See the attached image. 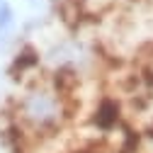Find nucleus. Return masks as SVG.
<instances>
[{
  "label": "nucleus",
  "mask_w": 153,
  "mask_h": 153,
  "mask_svg": "<svg viewBox=\"0 0 153 153\" xmlns=\"http://www.w3.org/2000/svg\"><path fill=\"white\" fill-rule=\"evenodd\" d=\"M12 114L25 134L53 136L66 126L71 117V102L68 95L51 83V78H32L17 92Z\"/></svg>",
  "instance_id": "f257e3e1"
},
{
  "label": "nucleus",
  "mask_w": 153,
  "mask_h": 153,
  "mask_svg": "<svg viewBox=\"0 0 153 153\" xmlns=\"http://www.w3.org/2000/svg\"><path fill=\"white\" fill-rule=\"evenodd\" d=\"M92 63H95V51L78 34L56 39L42 51V68L49 71V75L80 78Z\"/></svg>",
  "instance_id": "f03ea898"
},
{
  "label": "nucleus",
  "mask_w": 153,
  "mask_h": 153,
  "mask_svg": "<svg viewBox=\"0 0 153 153\" xmlns=\"http://www.w3.org/2000/svg\"><path fill=\"white\" fill-rule=\"evenodd\" d=\"M22 36V20L15 0H0V53L12 51Z\"/></svg>",
  "instance_id": "7ed1b4c3"
},
{
  "label": "nucleus",
  "mask_w": 153,
  "mask_h": 153,
  "mask_svg": "<svg viewBox=\"0 0 153 153\" xmlns=\"http://www.w3.org/2000/svg\"><path fill=\"white\" fill-rule=\"evenodd\" d=\"M117 124H119V105L112 100H102L95 109V126H100L102 131H109Z\"/></svg>",
  "instance_id": "20e7f679"
},
{
  "label": "nucleus",
  "mask_w": 153,
  "mask_h": 153,
  "mask_svg": "<svg viewBox=\"0 0 153 153\" xmlns=\"http://www.w3.org/2000/svg\"><path fill=\"white\" fill-rule=\"evenodd\" d=\"M39 3H42V0H29V7H32V10H36V7H39Z\"/></svg>",
  "instance_id": "39448f33"
}]
</instances>
